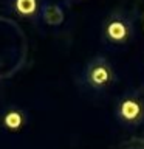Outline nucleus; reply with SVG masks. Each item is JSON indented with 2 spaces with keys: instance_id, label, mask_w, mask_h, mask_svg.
Returning a JSON list of instances; mask_svg holds the SVG:
<instances>
[{
  "instance_id": "nucleus-1",
  "label": "nucleus",
  "mask_w": 144,
  "mask_h": 149,
  "mask_svg": "<svg viewBox=\"0 0 144 149\" xmlns=\"http://www.w3.org/2000/svg\"><path fill=\"white\" fill-rule=\"evenodd\" d=\"M116 120L123 126L135 127L144 121V98L138 92H129L118 100L115 106Z\"/></svg>"
},
{
  "instance_id": "nucleus-2",
  "label": "nucleus",
  "mask_w": 144,
  "mask_h": 149,
  "mask_svg": "<svg viewBox=\"0 0 144 149\" xmlns=\"http://www.w3.org/2000/svg\"><path fill=\"white\" fill-rule=\"evenodd\" d=\"M84 81L93 90H107L115 82V70L110 61L102 56H96L88 61L84 70Z\"/></svg>"
},
{
  "instance_id": "nucleus-3",
  "label": "nucleus",
  "mask_w": 144,
  "mask_h": 149,
  "mask_svg": "<svg viewBox=\"0 0 144 149\" xmlns=\"http://www.w3.org/2000/svg\"><path fill=\"white\" fill-rule=\"evenodd\" d=\"M104 37L110 44L123 45L132 39L133 22L124 13H111L104 22Z\"/></svg>"
},
{
  "instance_id": "nucleus-4",
  "label": "nucleus",
  "mask_w": 144,
  "mask_h": 149,
  "mask_svg": "<svg viewBox=\"0 0 144 149\" xmlns=\"http://www.w3.org/2000/svg\"><path fill=\"white\" fill-rule=\"evenodd\" d=\"M0 123L9 132H17V130H20L25 126L26 113L22 109H17V107H9L2 113Z\"/></svg>"
},
{
  "instance_id": "nucleus-5",
  "label": "nucleus",
  "mask_w": 144,
  "mask_h": 149,
  "mask_svg": "<svg viewBox=\"0 0 144 149\" xmlns=\"http://www.w3.org/2000/svg\"><path fill=\"white\" fill-rule=\"evenodd\" d=\"M40 0H11V9L19 17L34 19L40 14Z\"/></svg>"
},
{
  "instance_id": "nucleus-6",
  "label": "nucleus",
  "mask_w": 144,
  "mask_h": 149,
  "mask_svg": "<svg viewBox=\"0 0 144 149\" xmlns=\"http://www.w3.org/2000/svg\"><path fill=\"white\" fill-rule=\"evenodd\" d=\"M40 16L51 26H57L64 22V11L57 3H44L40 8Z\"/></svg>"
},
{
  "instance_id": "nucleus-7",
  "label": "nucleus",
  "mask_w": 144,
  "mask_h": 149,
  "mask_svg": "<svg viewBox=\"0 0 144 149\" xmlns=\"http://www.w3.org/2000/svg\"><path fill=\"white\" fill-rule=\"evenodd\" d=\"M74 2H79V0H74Z\"/></svg>"
}]
</instances>
